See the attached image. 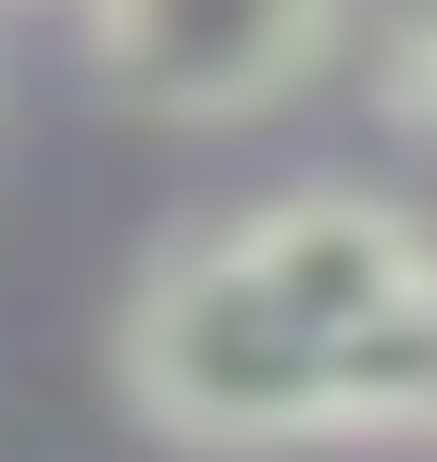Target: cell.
Instances as JSON below:
<instances>
[{"mask_svg": "<svg viewBox=\"0 0 437 462\" xmlns=\"http://www.w3.org/2000/svg\"><path fill=\"white\" fill-rule=\"evenodd\" d=\"M387 113H400L413 138H437V0L387 38Z\"/></svg>", "mask_w": 437, "mask_h": 462, "instance_id": "277c9868", "label": "cell"}, {"mask_svg": "<svg viewBox=\"0 0 437 462\" xmlns=\"http://www.w3.org/2000/svg\"><path fill=\"white\" fill-rule=\"evenodd\" d=\"M225 263L263 288V300L312 325L325 337V412H338V337L387 312L400 288H425L437 250L413 213H387V200H350V188H300V200H263L250 226H225Z\"/></svg>", "mask_w": 437, "mask_h": 462, "instance_id": "3957f363", "label": "cell"}, {"mask_svg": "<svg viewBox=\"0 0 437 462\" xmlns=\"http://www.w3.org/2000/svg\"><path fill=\"white\" fill-rule=\"evenodd\" d=\"M126 387L163 438H200V450H275V438H338L325 412V337L288 325L263 300L225 237L175 250L126 312Z\"/></svg>", "mask_w": 437, "mask_h": 462, "instance_id": "6da1fadb", "label": "cell"}, {"mask_svg": "<svg viewBox=\"0 0 437 462\" xmlns=\"http://www.w3.org/2000/svg\"><path fill=\"white\" fill-rule=\"evenodd\" d=\"M338 38V0H88V51L138 113L237 125L288 100Z\"/></svg>", "mask_w": 437, "mask_h": 462, "instance_id": "7a4b0ae2", "label": "cell"}]
</instances>
